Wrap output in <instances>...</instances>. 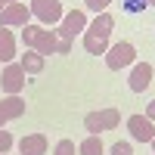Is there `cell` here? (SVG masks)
<instances>
[{"mask_svg": "<svg viewBox=\"0 0 155 155\" xmlns=\"http://www.w3.org/2000/svg\"><path fill=\"white\" fill-rule=\"evenodd\" d=\"M118 124H121V112L115 109V106H106V109H99V112H87L84 115V127L93 137H99L102 130H115Z\"/></svg>", "mask_w": 155, "mask_h": 155, "instance_id": "cell-1", "label": "cell"}, {"mask_svg": "<svg viewBox=\"0 0 155 155\" xmlns=\"http://www.w3.org/2000/svg\"><path fill=\"white\" fill-rule=\"evenodd\" d=\"M31 19H37L44 25V28H50V25H59L62 16H65V9H62L59 0H31Z\"/></svg>", "mask_w": 155, "mask_h": 155, "instance_id": "cell-2", "label": "cell"}, {"mask_svg": "<svg viewBox=\"0 0 155 155\" xmlns=\"http://www.w3.org/2000/svg\"><path fill=\"white\" fill-rule=\"evenodd\" d=\"M134 62H137V47H134V44H127V41H121V44H115V47L106 50V65H109L112 71L130 68Z\"/></svg>", "mask_w": 155, "mask_h": 155, "instance_id": "cell-3", "label": "cell"}, {"mask_svg": "<svg viewBox=\"0 0 155 155\" xmlns=\"http://www.w3.org/2000/svg\"><path fill=\"white\" fill-rule=\"evenodd\" d=\"M81 31H87V12L84 9H71V12H65L62 16V22H59V28H56V34H59V41H74V34H81Z\"/></svg>", "mask_w": 155, "mask_h": 155, "instance_id": "cell-4", "label": "cell"}, {"mask_svg": "<svg viewBox=\"0 0 155 155\" xmlns=\"http://www.w3.org/2000/svg\"><path fill=\"white\" fill-rule=\"evenodd\" d=\"M31 25V9L25 3H9L0 9V28H25Z\"/></svg>", "mask_w": 155, "mask_h": 155, "instance_id": "cell-5", "label": "cell"}, {"mask_svg": "<svg viewBox=\"0 0 155 155\" xmlns=\"http://www.w3.org/2000/svg\"><path fill=\"white\" fill-rule=\"evenodd\" d=\"M0 84H3L6 96H19V93H22V87H25V68L19 65V62H6Z\"/></svg>", "mask_w": 155, "mask_h": 155, "instance_id": "cell-6", "label": "cell"}, {"mask_svg": "<svg viewBox=\"0 0 155 155\" xmlns=\"http://www.w3.org/2000/svg\"><path fill=\"white\" fill-rule=\"evenodd\" d=\"M28 50H34V53H41L44 59H47V56H53L56 50H59V34H56V31H50V28H44V25H41Z\"/></svg>", "mask_w": 155, "mask_h": 155, "instance_id": "cell-7", "label": "cell"}, {"mask_svg": "<svg viewBox=\"0 0 155 155\" xmlns=\"http://www.w3.org/2000/svg\"><path fill=\"white\" fill-rule=\"evenodd\" d=\"M127 130H130V137L140 140V143H152L155 140V127H152V121L146 115H130V118H127Z\"/></svg>", "mask_w": 155, "mask_h": 155, "instance_id": "cell-8", "label": "cell"}, {"mask_svg": "<svg viewBox=\"0 0 155 155\" xmlns=\"http://www.w3.org/2000/svg\"><path fill=\"white\" fill-rule=\"evenodd\" d=\"M127 84H130L134 93H143V90L152 84V65H149V62H134V65H130V78H127Z\"/></svg>", "mask_w": 155, "mask_h": 155, "instance_id": "cell-9", "label": "cell"}, {"mask_svg": "<svg viewBox=\"0 0 155 155\" xmlns=\"http://www.w3.org/2000/svg\"><path fill=\"white\" fill-rule=\"evenodd\" d=\"M112 28H115V16L112 12H99V16L87 25V37H96V41H109V34H112Z\"/></svg>", "mask_w": 155, "mask_h": 155, "instance_id": "cell-10", "label": "cell"}, {"mask_svg": "<svg viewBox=\"0 0 155 155\" xmlns=\"http://www.w3.org/2000/svg\"><path fill=\"white\" fill-rule=\"evenodd\" d=\"M25 115V99L22 96H3L0 99V127L6 121H16Z\"/></svg>", "mask_w": 155, "mask_h": 155, "instance_id": "cell-11", "label": "cell"}, {"mask_svg": "<svg viewBox=\"0 0 155 155\" xmlns=\"http://www.w3.org/2000/svg\"><path fill=\"white\" fill-rule=\"evenodd\" d=\"M19 155H47V137L44 134H28L19 140Z\"/></svg>", "mask_w": 155, "mask_h": 155, "instance_id": "cell-12", "label": "cell"}, {"mask_svg": "<svg viewBox=\"0 0 155 155\" xmlns=\"http://www.w3.org/2000/svg\"><path fill=\"white\" fill-rule=\"evenodd\" d=\"M12 56H16V37H12L9 28H0V62H12Z\"/></svg>", "mask_w": 155, "mask_h": 155, "instance_id": "cell-13", "label": "cell"}, {"mask_svg": "<svg viewBox=\"0 0 155 155\" xmlns=\"http://www.w3.org/2000/svg\"><path fill=\"white\" fill-rule=\"evenodd\" d=\"M19 65L25 68V74H41L44 71V56L34 53V50H25V56L19 59Z\"/></svg>", "mask_w": 155, "mask_h": 155, "instance_id": "cell-14", "label": "cell"}, {"mask_svg": "<svg viewBox=\"0 0 155 155\" xmlns=\"http://www.w3.org/2000/svg\"><path fill=\"white\" fill-rule=\"evenodd\" d=\"M106 149H102V140L93 137V134H87L81 143H78V155H102Z\"/></svg>", "mask_w": 155, "mask_h": 155, "instance_id": "cell-15", "label": "cell"}, {"mask_svg": "<svg viewBox=\"0 0 155 155\" xmlns=\"http://www.w3.org/2000/svg\"><path fill=\"white\" fill-rule=\"evenodd\" d=\"M84 50H87L90 56H106L109 41H96V37H87V34H84Z\"/></svg>", "mask_w": 155, "mask_h": 155, "instance_id": "cell-16", "label": "cell"}, {"mask_svg": "<svg viewBox=\"0 0 155 155\" xmlns=\"http://www.w3.org/2000/svg\"><path fill=\"white\" fill-rule=\"evenodd\" d=\"M74 152H78V146L71 143V140H59L56 149H53V155H74Z\"/></svg>", "mask_w": 155, "mask_h": 155, "instance_id": "cell-17", "label": "cell"}, {"mask_svg": "<svg viewBox=\"0 0 155 155\" xmlns=\"http://www.w3.org/2000/svg\"><path fill=\"white\" fill-rule=\"evenodd\" d=\"M109 152H112V155H134V146H130V143H124V140H118V143H112Z\"/></svg>", "mask_w": 155, "mask_h": 155, "instance_id": "cell-18", "label": "cell"}, {"mask_svg": "<svg viewBox=\"0 0 155 155\" xmlns=\"http://www.w3.org/2000/svg\"><path fill=\"white\" fill-rule=\"evenodd\" d=\"M37 28H41V25H25V28H22V44H25V50L31 47V41H34V34H37Z\"/></svg>", "mask_w": 155, "mask_h": 155, "instance_id": "cell-19", "label": "cell"}, {"mask_svg": "<svg viewBox=\"0 0 155 155\" xmlns=\"http://www.w3.org/2000/svg\"><path fill=\"white\" fill-rule=\"evenodd\" d=\"M109 3H112V0H84V6H87V9H93L96 16H99V12H106Z\"/></svg>", "mask_w": 155, "mask_h": 155, "instance_id": "cell-20", "label": "cell"}, {"mask_svg": "<svg viewBox=\"0 0 155 155\" xmlns=\"http://www.w3.org/2000/svg\"><path fill=\"white\" fill-rule=\"evenodd\" d=\"M149 3L146 0H124V12H143Z\"/></svg>", "mask_w": 155, "mask_h": 155, "instance_id": "cell-21", "label": "cell"}, {"mask_svg": "<svg viewBox=\"0 0 155 155\" xmlns=\"http://www.w3.org/2000/svg\"><path fill=\"white\" fill-rule=\"evenodd\" d=\"M12 149V134L9 130H0V155H6Z\"/></svg>", "mask_w": 155, "mask_h": 155, "instance_id": "cell-22", "label": "cell"}, {"mask_svg": "<svg viewBox=\"0 0 155 155\" xmlns=\"http://www.w3.org/2000/svg\"><path fill=\"white\" fill-rule=\"evenodd\" d=\"M56 53H62V56H68V53H71V44H68V41H59V50H56Z\"/></svg>", "mask_w": 155, "mask_h": 155, "instance_id": "cell-23", "label": "cell"}, {"mask_svg": "<svg viewBox=\"0 0 155 155\" xmlns=\"http://www.w3.org/2000/svg\"><path fill=\"white\" fill-rule=\"evenodd\" d=\"M143 115H146V118H149V121H155V99H152V102H149V106H146V112H143Z\"/></svg>", "mask_w": 155, "mask_h": 155, "instance_id": "cell-24", "label": "cell"}, {"mask_svg": "<svg viewBox=\"0 0 155 155\" xmlns=\"http://www.w3.org/2000/svg\"><path fill=\"white\" fill-rule=\"evenodd\" d=\"M9 3H19V0H0V9H3V6H9Z\"/></svg>", "mask_w": 155, "mask_h": 155, "instance_id": "cell-25", "label": "cell"}, {"mask_svg": "<svg viewBox=\"0 0 155 155\" xmlns=\"http://www.w3.org/2000/svg\"><path fill=\"white\" fill-rule=\"evenodd\" d=\"M146 3H149V6H155V0H146Z\"/></svg>", "mask_w": 155, "mask_h": 155, "instance_id": "cell-26", "label": "cell"}, {"mask_svg": "<svg viewBox=\"0 0 155 155\" xmlns=\"http://www.w3.org/2000/svg\"><path fill=\"white\" fill-rule=\"evenodd\" d=\"M152 152H155V140H152Z\"/></svg>", "mask_w": 155, "mask_h": 155, "instance_id": "cell-27", "label": "cell"}]
</instances>
